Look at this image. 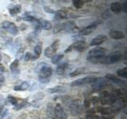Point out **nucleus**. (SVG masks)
<instances>
[{"label":"nucleus","instance_id":"f257e3e1","mask_svg":"<svg viewBox=\"0 0 127 119\" xmlns=\"http://www.w3.org/2000/svg\"><path fill=\"white\" fill-rule=\"evenodd\" d=\"M106 49L102 47H96L91 49L87 55V60L91 63L101 62L106 56Z\"/></svg>","mask_w":127,"mask_h":119},{"label":"nucleus","instance_id":"f03ea898","mask_svg":"<svg viewBox=\"0 0 127 119\" xmlns=\"http://www.w3.org/2000/svg\"><path fill=\"white\" fill-rule=\"evenodd\" d=\"M38 74V79L39 82L42 83H46L49 82L50 78L53 75V69L49 65H45L39 71Z\"/></svg>","mask_w":127,"mask_h":119},{"label":"nucleus","instance_id":"7ed1b4c3","mask_svg":"<svg viewBox=\"0 0 127 119\" xmlns=\"http://www.w3.org/2000/svg\"><path fill=\"white\" fill-rule=\"evenodd\" d=\"M122 57V53L118 51L112 52V53H109L107 56H105L104 58L102 60L100 63H103V64H112V63L118 62Z\"/></svg>","mask_w":127,"mask_h":119},{"label":"nucleus","instance_id":"20e7f679","mask_svg":"<svg viewBox=\"0 0 127 119\" xmlns=\"http://www.w3.org/2000/svg\"><path fill=\"white\" fill-rule=\"evenodd\" d=\"M97 77L95 76H86L81 79H79L71 82L70 83L71 87H79V86H84L87 84H92V83L96 80Z\"/></svg>","mask_w":127,"mask_h":119},{"label":"nucleus","instance_id":"39448f33","mask_svg":"<svg viewBox=\"0 0 127 119\" xmlns=\"http://www.w3.org/2000/svg\"><path fill=\"white\" fill-rule=\"evenodd\" d=\"M59 45H60V41L59 40H56V41L50 45L49 46H48L46 49H45V52H44V54L46 57L48 58H51L53 57V56L56 54L57 53V51L59 48Z\"/></svg>","mask_w":127,"mask_h":119},{"label":"nucleus","instance_id":"423d86ee","mask_svg":"<svg viewBox=\"0 0 127 119\" xmlns=\"http://www.w3.org/2000/svg\"><path fill=\"white\" fill-rule=\"evenodd\" d=\"M54 114L56 119H67V113L64 106L57 103L54 106Z\"/></svg>","mask_w":127,"mask_h":119},{"label":"nucleus","instance_id":"0eeeda50","mask_svg":"<svg viewBox=\"0 0 127 119\" xmlns=\"http://www.w3.org/2000/svg\"><path fill=\"white\" fill-rule=\"evenodd\" d=\"M2 27L3 30H5L6 32H8L11 35H17L18 33V28L14 23L9 22V21H5L2 24Z\"/></svg>","mask_w":127,"mask_h":119},{"label":"nucleus","instance_id":"6e6552de","mask_svg":"<svg viewBox=\"0 0 127 119\" xmlns=\"http://www.w3.org/2000/svg\"><path fill=\"white\" fill-rule=\"evenodd\" d=\"M81 109L82 104L79 100H74L69 105V111L72 116H78L81 113Z\"/></svg>","mask_w":127,"mask_h":119},{"label":"nucleus","instance_id":"1a4fd4ad","mask_svg":"<svg viewBox=\"0 0 127 119\" xmlns=\"http://www.w3.org/2000/svg\"><path fill=\"white\" fill-rule=\"evenodd\" d=\"M98 24H99L98 22H95L93 23H91V25L87 26H86L84 28H83L82 30H79V36H87V35L91 34L93 31L95 30V29L97 28Z\"/></svg>","mask_w":127,"mask_h":119},{"label":"nucleus","instance_id":"9d476101","mask_svg":"<svg viewBox=\"0 0 127 119\" xmlns=\"http://www.w3.org/2000/svg\"><path fill=\"white\" fill-rule=\"evenodd\" d=\"M91 85H92L93 89L96 90H100L104 88V87L108 86V81H107L106 79L97 77L96 80H95Z\"/></svg>","mask_w":127,"mask_h":119},{"label":"nucleus","instance_id":"9b49d317","mask_svg":"<svg viewBox=\"0 0 127 119\" xmlns=\"http://www.w3.org/2000/svg\"><path fill=\"white\" fill-rule=\"evenodd\" d=\"M61 30H64L67 33H75L78 30V27L73 22H67L61 24Z\"/></svg>","mask_w":127,"mask_h":119},{"label":"nucleus","instance_id":"f8f14e48","mask_svg":"<svg viewBox=\"0 0 127 119\" xmlns=\"http://www.w3.org/2000/svg\"><path fill=\"white\" fill-rule=\"evenodd\" d=\"M106 41H107L106 36L103 35V34H99L91 40L90 42V46H95V47L99 46Z\"/></svg>","mask_w":127,"mask_h":119},{"label":"nucleus","instance_id":"ddd939ff","mask_svg":"<svg viewBox=\"0 0 127 119\" xmlns=\"http://www.w3.org/2000/svg\"><path fill=\"white\" fill-rule=\"evenodd\" d=\"M105 78H106V79L107 81H110V82L115 83V84L123 85V84H125V83H126V82L124 80H122V79L118 78L117 76H115V75H113V74H106L105 75Z\"/></svg>","mask_w":127,"mask_h":119},{"label":"nucleus","instance_id":"4468645a","mask_svg":"<svg viewBox=\"0 0 127 119\" xmlns=\"http://www.w3.org/2000/svg\"><path fill=\"white\" fill-rule=\"evenodd\" d=\"M109 36L110 38H112L114 40H122L123 38H125L124 33L120 30H110L109 33Z\"/></svg>","mask_w":127,"mask_h":119},{"label":"nucleus","instance_id":"2eb2a0df","mask_svg":"<svg viewBox=\"0 0 127 119\" xmlns=\"http://www.w3.org/2000/svg\"><path fill=\"white\" fill-rule=\"evenodd\" d=\"M71 48L78 52H83L86 49V42L84 41H77L71 45Z\"/></svg>","mask_w":127,"mask_h":119},{"label":"nucleus","instance_id":"dca6fc26","mask_svg":"<svg viewBox=\"0 0 127 119\" xmlns=\"http://www.w3.org/2000/svg\"><path fill=\"white\" fill-rule=\"evenodd\" d=\"M67 90V88L63 86H56L53 87H51L47 90V92L49 94H55V93H63Z\"/></svg>","mask_w":127,"mask_h":119},{"label":"nucleus","instance_id":"f3484780","mask_svg":"<svg viewBox=\"0 0 127 119\" xmlns=\"http://www.w3.org/2000/svg\"><path fill=\"white\" fill-rule=\"evenodd\" d=\"M110 10L114 14H119L122 10V4L119 2H114L110 5Z\"/></svg>","mask_w":127,"mask_h":119},{"label":"nucleus","instance_id":"a211bd4d","mask_svg":"<svg viewBox=\"0 0 127 119\" xmlns=\"http://www.w3.org/2000/svg\"><path fill=\"white\" fill-rule=\"evenodd\" d=\"M21 10H22V6L19 5V4H17V5L9 8V14L12 17H14V16L18 15L21 12Z\"/></svg>","mask_w":127,"mask_h":119},{"label":"nucleus","instance_id":"6ab92c4d","mask_svg":"<svg viewBox=\"0 0 127 119\" xmlns=\"http://www.w3.org/2000/svg\"><path fill=\"white\" fill-rule=\"evenodd\" d=\"M67 67H68V63H61V64H59L57 67V69H56L57 74L59 75H62L65 72V71L67 70Z\"/></svg>","mask_w":127,"mask_h":119},{"label":"nucleus","instance_id":"aec40b11","mask_svg":"<svg viewBox=\"0 0 127 119\" xmlns=\"http://www.w3.org/2000/svg\"><path fill=\"white\" fill-rule=\"evenodd\" d=\"M18 64H19V60L18 59L14 60L11 63V64L10 66V68L12 71V73L18 74L20 72V70L18 69Z\"/></svg>","mask_w":127,"mask_h":119},{"label":"nucleus","instance_id":"412c9836","mask_svg":"<svg viewBox=\"0 0 127 119\" xmlns=\"http://www.w3.org/2000/svg\"><path fill=\"white\" fill-rule=\"evenodd\" d=\"M30 87V84L28 82H22L21 84L19 85H16L14 87V90L16 91H23L26 90Z\"/></svg>","mask_w":127,"mask_h":119},{"label":"nucleus","instance_id":"4be33fe9","mask_svg":"<svg viewBox=\"0 0 127 119\" xmlns=\"http://www.w3.org/2000/svg\"><path fill=\"white\" fill-rule=\"evenodd\" d=\"M67 18V12L64 10H59L55 13V18L56 19H64Z\"/></svg>","mask_w":127,"mask_h":119},{"label":"nucleus","instance_id":"5701e85b","mask_svg":"<svg viewBox=\"0 0 127 119\" xmlns=\"http://www.w3.org/2000/svg\"><path fill=\"white\" fill-rule=\"evenodd\" d=\"M46 113H47V115L50 118L56 119L55 114H54V106L53 104H51V103H49V104H48L47 109H46Z\"/></svg>","mask_w":127,"mask_h":119},{"label":"nucleus","instance_id":"b1692460","mask_svg":"<svg viewBox=\"0 0 127 119\" xmlns=\"http://www.w3.org/2000/svg\"><path fill=\"white\" fill-rule=\"evenodd\" d=\"M64 57V53H57L55 54L51 59V61L53 64H57V63L61 60Z\"/></svg>","mask_w":127,"mask_h":119},{"label":"nucleus","instance_id":"393cba45","mask_svg":"<svg viewBox=\"0 0 127 119\" xmlns=\"http://www.w3.org/2000/svg\"><path fill=\"white\" fill-rule=\"evenodd\" d=\"M40 22H41V29L45 30H50L52 29V24L48 20H40Z\"/></svg>","mask_w":127,"mask_h":119},{"label":"nucleus","instance_id":"a878e982","mask_svg":"<svg viewBox=\"0 0 127 119\" xmlns=\"http://www.w3.org/2000/svg\"><path fill=\"white\" fill-rule=\"evenodd\" d=\"M86 70V68L84 67H78L75 70H74L73 71L69 74V76L70 77H75V76H77L79 75H81L82 73L84 72V71Z\"/></svg>","mask_w":127,"mask_h":119},{"label":"nucleus","instance_id":"bb28decb","mask_svg":"<svg viewBox=\"0 0 127 119\" xmlns=\"http://www.w3.org/2000/svg\"><path fill=\"white\" fill-rule=\"evenodd\" d=\"M117 75L118 76L123 78V79H126L127 78V67H122V68H119L117 70Z\"/></svg>","mask_w":127,"mask_h":119},{"label":"nucleus","instance_id":"cd10ccee","mask_svg":"<svg viewBox=\"0 0 127 119\" xmlns=\"http://www.w3.org/2000/svg\"><path fill=\"white\" fill-rule=\"evenodd\" d=\"M42 49H41V45H37L34 48V57H33V60L38 58L41 54Z\"/></svg>","mask_w":127,"mask_h":119},{"label":"nucleus","instance_id":"c85d7f7f","mask_svg":"<svg viewBox=\"0 0 127 119\" xmlns=\"http://www.w3.org/2000/svg\"><path fill=\"white\" fill-rule=\"evenodd\" d=\"M35 25H34V33L36 35H38V33L41 32V22L40 21L37 19V21H35Z\"/></svg>","mask_w":127,"mask_h":119},{"label":"nucleus","instance_id":"c756f323","mask_svg":"<svg viewBox=\"0 0 127 119\" xmlns=\"http://www.w3.org/2000/svg\"><path fill=\"white\" fill-rule=\"evenodd\" d=\"M22 19L24 20V21L30 22H34L35 21H37V18H36L34 16H33V15H27V14L23 15Z\"/></svg>","mask_w":127,"mask_h":119},{"label":"nucleus","instance_id":"7c9ffc66","mask_svg":"<svg viewBox=\"0 0 127 119\" xmlns=\"http://www.w3.org/2000/svg\"><path fill=\"white\" fill-rule=\"evenodd\" d=\"M112 113H114V110H112L111 107H105V108L101 109V114H102L106 115V114H110Z\"/></svg>","mask_w":127,"mask_h":119},{"label":"nucleus","instance_id":"2f4dec72","mask_svg":"<svg viewBox=\"0 0 127 119\" xmlns=\"http://www.w3.org/2000/svg\"><path fill=\"white\" fill-rule=\"evenodd\" d=\"M73 5L75 8L77 9H80L84 5V2L81 1V0H74L73 1Z\"/></svg>","mask_w":127,"mask_h":119},{"label":"nucleus","instance_id":"473e14b6","mask_svg":"<svg viewBox=\"0 0 127 119\" xmlns=\"http://www.w3.org/2000/svg\"><path fill=\"white\" fill-rule=\"evenodd\" d=\"M8 101H9L12 105L13 106H18V98L14 97V96H11V95H10L9 97H8Z\"/></svg>","mask_w":127,"mask_h":119},{"label":"nucleus","instance_id":"72a5a7b5","mask_svg":"<svg viewBox=\"0 0 127 119\" xmlns=\"http://www.w3.org/2000/svg\"><path fill=\"white\" fill-rule=\"evenodd\" d=\"M46 64H47V63H44V62H42V63H39L38 64H37V66H36V67H35V71H36L37 73H38V72H39V71L41 70V69L42 68V67H43L44 66H45V65H46Z\"/></svg>","mask_w":127,"mask_h":119},{"label":"nucleus","instance_id":"f704fd0d","mask_svg":"<svg viewBox=\"0 0 127 119\" xmlns=\"http://www.w3.org/2000/svg\"><path fill=\"white\" fill-rule=\"evenodd\" d=\"M32 58H33V56H32V54L30 53V52H27V53H26L25 57H24V60H25V61H30V60H32Z\"/></svg>","mask_w":127,"mask_h":119},{"label":"nucleus","instance_id":"c9c22d12","mask_svg":"<svg viewBox=\"0 0 127 119\" xmlns=\"http://www.w3.org/2000/svg\"><path fill=\"white\" fill-rule=\"evenodd\" d=\"M61 30V24H58V25H56L54 29H53V33H59L60 31Z\"/></svg>","mask_w":127,"mask_h":119},{"label":"nucleus","instance_id":"e433bc0d","mask_svg":"<svg viewBox=\"0 0 127 119\" xmlns=\"http://www.w3.org/2000/svg\"><path fill=\"white\" fill-rule=\"evenodd\" d=\"M122 9L125 13H127V2H124L122 4Z\"/></svg>","mask_w":127,"mask_h":119},{"label":"nucleus","instance_id":"4c0bfd02","mask_svg":"<svg viewBox=\"0 0 127 119\" xmlns=\"http://www.w3.org/2000/svg\"><path fill=\"white\" fill-rule=\"evenodd\" d=\"M4 81H5V78H4L3 75L2 74H0V87H1L3 84Z\"/></svg>","mask_w":127,"mask_h":119},{"label":"nucleus","instance_id":"58836bf2","mask_svg":"<svg viewBox=\"0 0 127 119\" xmlns=\"http://www.w3.org/2000/svg\"><path fill=\"white\" fill-rule=\"evenodd\" d=\"M4 71H5V68H4L3 65H2V64H1V63H0V74H2Z\"/></svg>","mask_w":127,"mask_h":119},{"label":"nucleus","instance_id":"ea45409f","mask_svg":"<svg viewBox=\"0 0 127 119\" xmlns=\"http://www.w3.org/2000/svg\"><path fill=\"white\" fill-rule=\"evenodd\" d=\"M1 60H2V55L0 53V61H1Z\"/></svg>","mask_w":127,"mask_h":119}]
</instances>
